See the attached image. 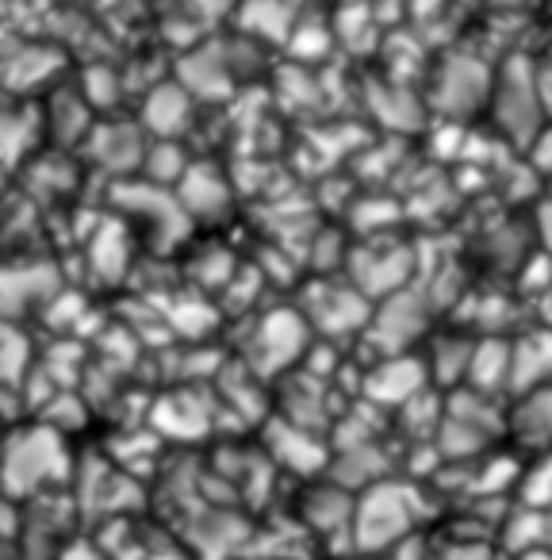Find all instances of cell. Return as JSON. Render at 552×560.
Returning <instances> with one entry per match:
<instances>
[{
  "label": "cell",
  "instance_id": "13",
  "mask_svg": "<svg viewBox=\"0 0 552 560\" xmlns=\"http://www.w3.org/2000/svg\"><path fill=\"white\" fill-rule=\"evenodd\" d=\"M465 384H468V392H475V396L498 399V392L510 388V342L498 335L472 342Z\"/></svg>",
  "mask_w": 552,
  "mask_h": 560
},
{
  "label": "cell",
  "instance_id": "25",
  "mask_svg": "<svg viewBox=\"0 0 552 560\" xmlns=\"http://www.w3.org/2000/svg\"><path fill=\"white\" fill-rule=\"evenodd\" d=\"M338 35H342L350 47H361V43H373V12H368L365 0H353L338 12Z\"/></svg>",
  "mask_w": 552,
  "mask_h": 560
},
{
  "label": "cell",
  "instance_id": "11",
  "mask_svg": "<svg viewBox=\"0 0 552 560\" xmlns=\"http://www.w3.org/2000/svg\"><path fill=\"white\" fill-rule=\"evenodd\" d=\"M327 472H330V483H334V488L350 491V495H361V491L373 488V483L388 480L391 457L380 450V442L345 445V450H338V457L327 465Z\"/></svg>",
  "mask_w": 552,
  "mask_h": 560
},
{
  "label": "cell",
  "instance_id": "32",
  "mask_svg": "<svg viewBox=\"0 0 552 560\" xmlns=\"http://www.w3.org/2000/svg\"><path fill=\"white\" fill-rule=\"evenodd\" d=\"M518 560H552V549H541V552H529V557H518Z\"/></svg>",
  "mask_w": 552,
  "mask_h": 560
},
{
  "label": "cell",
  "instance_id": "15",
  "mask_svg": "<svg viewBox=\"0 0 552 560\" xmlns=\"http://www.w3.org/2000/svg\"><path fill=\"white\" fill-rule=\"evenodd\" d=\"M304 522L312 534L338 541V534L350 537V522H353V495L334 483H319L312 495L304 499Z\"/></svg>",
  "mask_w": 552,
  "mask_h": 560
},
{
  "label": "cell",
  "instance_id": "22",
  "mask_svg": "<svg viewBox=\"0 0 552 560\" xmlns=\"http://www.w3.org/2000/svg\"><path fill=\"white\" fill-rule=\"evenodd\" d=\"M521 506H537V511H552V453H541L533 468H521Z\"/></svg>",
  "mask_w": 552,
  "mask_h": 560
},
{
  "label": "cell",
  "instance_id": "9",
  "mask_svg": "<svg viewBox=\"0 0 552 560\" xmlns=\"http://www.w3.org/2000/svg\"><path fill=\"white\" fill-rule=\"evenodd\" d=\"M491 96V70L472 55H453L437 70L434 81V104L445 116H465L475 112Z\"/></svg>",
  "mask_w": 552,
  "mask_h": 560
},
{
  "label": "cell",
  "instance_id": "30",
  "mask_svg": "<svg viewBox=\"0 0 552 560\" xmlns=\"http://www.w3.org/2000/svg\"><path fill=\"white\" fill-rule=\"evenodd\" d=\"M537 231H541V242L552 249V200L541 203V211H537Z\"/></svg>",
  "mask_w": 552,
  "mask_h": 560
},
{
  "label": "cell",
  "instance_id": "3",
  "mask_svg": "<svg viewBox=\"0 0 552 560\" xmlns=\"http://www.w3.org/2000/svg\"><path fill=\"white\" fill-rule=\"evenodd\" d=\"M430 330V300L419 289H399L391 296H384L373 307L365 323V342L373 346L376 361L380 358H396V353H411L414 342Z\"/></svg>",
  "mask_w": 552,
  "mask_h": 560
},
{
  "label": "cell",
  "instance_id": "14",
  "mask_svg": "<svg viewBox=\"0 0 552 560\" xmlns=\"http://www.w3.org/2000/svg\"><path fill=\"white\" fill-rule=\"evenodd\" d=\"M506 430L529 450L552 453V384L533 388L518 399L510 415H506Z\"/></svg>",
  "mask_w": 552,
  "mask_h": 560
},
{
  "label": "cell",
  "instance_id": "17",
  "mask_svg": "<svg viewBox=\"0 0 552 560\" xmlns=\"http://www.w3.org/2000/svg\"><path fill=\"white\" fill-rule=\"evenodd\" d=\"M468 358H472V338L437 335L422 361H426L430 381H437L442 388H460V384H465V373H468Z\"/></svg>",
  "mask_w": 552,
  "mask_h": 560
},
{
  "label": "cell",
  "instance_id": "1",
  "mask_svg": "<svg viewBox=\"0 0 552 560\" xmlns=\"http://www.w3.org/2000/svg\"><path fill=\"white\" fill-rule=\"evenodd\" d=\"M430 514V499L419 483L388 480L373 483L361 495H353V522H350V549L361 557H376L399 545L403 537L419 534Z\"/></svg>",
  "mask_w": 552,
  "mask_h": 560
},
{
  "label": "cell",
  "instance_id": "18",
  "mask_svg": "<svg viewBox=\"0 0 552 560\" xmlns=\"http://www.w3.org/2000/svg\"><path fill=\"white\" fill-rule=\"evenodd\" d=\"M368 101H373L376 116H380L384 124L403 127V131H411V127L422 124L419 101H414V93L403 85V81H373V85H368Z\"/></svg>",
  "mask_w": 552,
  "mask_h": 560
},
{
  "label": "cell",
  "instance_id": "21",
  "mask_svg": "<svg viewBox=\"0 0 552 560\" xmlns=\"http://www.w3.org/2000/svg\"><path fill=\"white\" fill-rule=\"evenodd\" d=\"M521 480L518 457H488L480 468H472V491L480 499H503Z\"/></svg>",
  "mask_w": 552,
  "mask_h": 560
},
{
  "label": "cell",
  "instance_id": "23",
  "mask_svg": "<svg viewBox=\"0 0 552 560\" xmlns=\"http://www.w3.org/2000/svg\"><path fill=\"white\" fill-rule=\"evenodd\" d=\"M246 24L257 27V32H265V35H272V39H281L292 24V9L289 4H281V0H249Z\"/></svg>",
  "mask_w": 552,
  "mask_h": 560
},
{
  "label": "cell",
  "instance_id": "28",
  "mask_svg": "<svg viewBox=\"0 0 552 560\" xmlns=\"http://www.w3.org/2000/svg\"><path fill=\"white\" fill-rule=\"evenodd\" d=\"M434 560H498L491 541H457L445 552H434Z\"/></svg>",
  "mask_w": 552,
  "mask_h": 560
},
{
  "label": "cell",
  "instance_id": "16",
  "mask_svg": "<svg viewBox=\"0 0 552 560\" xmlns=\"http://www.w3.org/2000/svg\"><path fill=\"white\" fill-rule=\"evenodd\" d=\"M498 534H503V549L514 560L529 557V552L552 549V514L537 511V506H510L503 522H498Z\"/></svg>",
  "mask_w": 552,
  "mask_h": 560
},
{
  "label": "cell",
  "instance_id": "29",
  "mask_svg": "<svg viewBox=\"0 0 552 560\" xmlns=\"http://www.w3.org/2000/svg\"><path fill=\"white\" fill-rule=\"evenodd\" d=\"M388 560H434V549H430L426 534L419 529V534H411V537H403L399 545H391Z\"/></svg>",
  "mask_w": 552,
  "mask_h": 560
},
{
  "label": "cell",
  "instance_id": "33",
  "mask_svg": "<svg viewBox=\"0 0 552 560\" xmlns=\"http://www.w3.org/2000/svg\"><path fill=\"white\" fill-rule=\"evenodd\" d=\"M503 4H518V0H503Z\"/></svg>",
  "mask_w": 552,
  "mask_h": 560
},
{
  "label": "cell",
  "instance_id": "8",
  "mask_svg": "<svg viewBox=\"0 0 552 560\" xmlns=\"http://www.w3.org/2000/svg\"><path fill=\"white\" fill-rule=\"evenodd\" d=\"M312 327L304 323V315L292 307H277L257 323L254 335V365L257 373H284L289 365H296L307 350H312Z\"/></svg>",
  "mask_w": 552,
  "mask_h": 560
},
{
  "label": "cell",
  "instance_id": "19",
  "mask_svg": "<svg viewBox=\"0 0 552 560\" xmlns=\"http://www.w3.org/2000/svg\"><path fill=\"white\" fill-rule=\"evenodd\" d=\"M185 177V203L188 211H200V215H215L226 203V180L211 165H192V170L180 173Z\"/></svg>",
  "mask_w": 552,
  "mask_h": 560
},
{
  "label": "cell",
  "instance_id": "12",
  "mask_svg": "<svg viewBox=\"0 0 552 560\" xmlns=\"http://www.w3.org/2000/svg\"><path fill=\"white\" fill-rule=\"evenodd\" d=\"M544 384H552V330H526L518 342H510V388L506 392L526 396Z\"/></svg>",
  "mask_w": 552,
  "mask_h": 560
},
{
  "label": "cell",
  "instance_id": "31",
  "mask_svg": "<svg viewBox=\"0 0 552 560\" xmlns=\"http://www.w3.org/2000/svg\"><path fill=\"white\" fill-rule=\"evenodd\" d=\"M442 9V0H411V12L419 20H426V16H434V12Z\"/></svg>",
  "mask_w": 552,
  "mask_h": 560
},
{
  "label": "cell",
  "instance_id": "6",
  "mask_svg": "<svg viewBox=\"0 0 552 560\" xmlns=\"http://www.w3.org/2000/svg\"><path fill=\"white\" fill-rule=\"evenodd\" d=\"M430 388L426 361L419 353H396L380 358L361 373V396L376 411H403L411 399H419Z\"/></svg>",
  "mask_w": 552,
  "mask_h": 560
},
{
  "label": "cell",
  "instance_id": "27",
  "mask_svg": "<svg viewBox=\"0 0 552 560\" xmlns=\"http://www.w3.org/2000/svg\"><path fill=\"white\" fill-rule=\"evenodd\" d=\"M27 119L16 112H0V158H16L27 142Z\"/></svg>",
  "mask_w": 552,
  "mask_h": 560
},
{
  "label": "cell",
  "instance_id": "7",
  "mask_svg": "<svg viewBox=\"0 0 552 560\" xmlns=\"http://www.w3.org/2000/svg\"><path fill=\"white\" fill-rule=\"evenodd\" d=\"M304 323L315 330H322L327 338H345V335H361L373 315V304L361 296L353 284H330L319 280L307 289V304H304Z\"/></svg>",
  "mask_w": 552,
  "mask_h": 560
},
{
  "label": "cell",
  "instance_id": "20",
  "mask_svg": "<svg viewBox=\"0 0 552 560\" xmlns=\"http://www.w3.org/2000/svg\"><path fill=\"white\" fill-rule=\"evenodd\" d=\"M146 127L157 135H177L188 127V96L177 85H162L146 101Z\"/></svg>",
  "mask_w": 552,
  "mask_h": 560
},
{
  "label": "cell",
  "instance_id": "34",
  "mask_svg": "<svg viewBox=\"0 0 552 560\" xmlns=\"http://www.w3.org/2000/svg\"><path fill=\"white\" fill-rule=\"evenodd\" d=\"M549 514H552V511H549Z\"/></svg>",
  "mask_w": 552,
  "mask_h": 560
},
{
  "label": "cell",
  "instance_id": "10",
  "mask_svg": "<svg viewBox=\"0 0 552 560\" xmlns=\"http://www.w3.org/2000/svg\"><path fill=\"white\" fill-rule=\"evenodd\" d=\"M269 453L277 465L300 476L327 472V465H330V450L322 445V438L304 427H292V422H284V419L269 422Z\"/></svg>",
  "mask_w": 552,
  "mask_h": 560
},
{
  "label": "cell",
  "instance_id": "26",
  "mask_svg": "<svg viewBox=\"0 0 552 560\" xmlns=\"http://www.w3.org/2000/svg\"><path fill=\"white\" fill-rule=\"evenodd\" d=\"M330 50V35L319 20H304L292 35V55L296 58H322Z\"/></svg>",
  "mask_w": 552,
  "mask_h": 560
},
{
  "label": "cell",
  "instance_id": "2",
  "mask_svg": "<svg viewBox=\"0 0 552 560\" xmlns=\"http://www.w3.org/2000/svg\"><path fill=\"white\" fill-rule=\"evenodd\" d=\"M503 430H506V415L495 411V399L457 388L442 407L434 450L449 465H468V460L488 457V450L495 445V438Z\"/></svg>",
  "mask_w": 552,
  "mask_h": 560
},
{
  "label": "cell",
  "instance_id": "24",
  "mask_svg": "<svg viewBox=\"0 0 552 560\" xmlns=\"http://www.w3.org/2000/svg\"><path fill=\"white\" fill-rule=\"evenodd\" d=\"M399 215H403V211H399V203H396V200H384V196H373V200H361L357 208H353V226H357V231L376 234V231H384V226L396 223Z\"/></svg>",
  "mask_w": 552,
  "mask_h": 560
},
{
  "label": "cell",
  "instance_id": "5",
  "mask_svg": "<svg viewBox=\"0 0 552 560\" xmlns=\"http://www.w3.org/2000/svg\"><path fill=\"white\" fill-rule=\"evenodd\" d=\"M495 119L510 139L526 142L541 127V81H537L533 66L521 55H514L503 66L495 85Z\"/></svg>",
  "mask_w": 552,
  "mask_h": 560
},
{
  "label": "cell",
  "instance_id": "4",
  "mask_svg": "<svg viewBox=\"0 0 552 560\" xmlns=\"http://www.w3.org/2000/svg\"><path fill=\"white\" fill-rule=\"evenodd\" d=\"M414 277V249L399 246V242L368 238L350 254V284L373 304L391 292L407 289Z\"/></svg>",
  "mask_w": 552,
  "mask_h": 560
}]
</instances>
